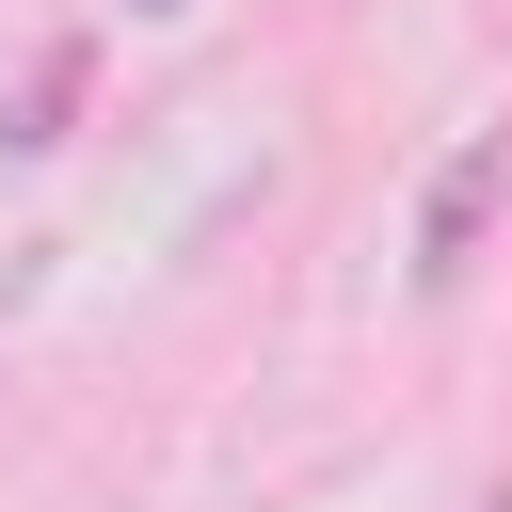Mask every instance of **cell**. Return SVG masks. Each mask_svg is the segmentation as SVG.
<instances>
[{"instance_id":"2","label":"cell","mask_w":512,"mask_h":512,"mask_svg":"<svg viewBox=\"0 0 512 512\" xmlns=\"http://www.w3.org/2000/svg\"><path fill=\"white\" fill-rule=\"evenodd\" d=\"M80 64H96V48H48V64L16 80V112H0V144H16V160H48V144H64V112H80Z\"/></svg>"},{"instance_id":"1","label":"cell","mask_w":512,"mask_h":512,"mask_svg":"<svg viewBox=\"0 0 512 512\" xmlns=\"http://www.w3.org/2000/svg\"><path fill=\"white\" fill-rule=\"evenodd\" d=\"M496 192H512V128H480V144L416 192V288H448V272H464V240H480V208H496Z\"/></svg>"}]
</instances>
